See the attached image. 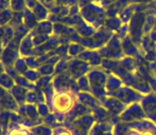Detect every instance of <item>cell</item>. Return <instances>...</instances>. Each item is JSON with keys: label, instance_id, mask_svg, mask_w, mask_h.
I'll use <instances>...</instances> for the list:
<instances>
[{"label": "cell", "instance_id": "20", "mask_svg": "<svg viewBox=\"0 0 156 135\" xmlns=\"http://www.w3.org/2000/svg\"><path fill=\"white\" fill-rule=\"evenodd\" d=\"M123 25L120 20L119 17H111V18H106L104 22V27L106 28L107 30H109L113 33H116L118 30L120 29V27Z\"/></svg>", "mask_w": 156, "mask_h": 135}, {"label": "cell", "instance_id": "46", "mask_svg": "<svg viewBox=\"0 0 156 135\" xmlns=\"http://www.w3.org/2000/svg\"><path fill=\"white\" fill-rule=\"evenodd\" d=\"M25 2H26V8L32 10V8L36 5V3L38 1H37V0H25Z\"/></svg>", "mask_w": 156, "mask_h": 135}, {"label": "cell", "instance_id": "23", "mask_svg": "<svg viewBox=\"0 0 156 135\" xmlns=\"http://www.w3.org/2000/svg\"><path fill=\"white\" fill-rule=\"evenodd\" d=\"M15 79L12 78L10 75H8L6 73L2 74L0 76V87H2L3 89H5L6 91L10 92L13 88L15 87Z\"/></svg>", "mask_w": 156, "mask_h": 135}, {"label": "cell", "instance_id": "29", "mask_svg": "<svg viewBox=\"0 0 156 135\" xmlns=\"http://www.w3.org/2000/svg\"><path fill=\"white\" fill-rule=\"evenodd\" d=\"M13 67H14V69L16 70V72L19 75H23V74L29 70V67H28L27 62H26L23 57H19L18 59L15 61V64H13Z\"/></svg>", "mask_w": 156, "mask_h": 135}, {"label": "cell", "instance_id": "49", "mask_svg": "<svg viewBox=\"0 0 156 135\" xmlns=\"http://www.w3.org/2000/svg\"><path fill=\"white\" fill-rule=\"evenodd\" d=\"M149 36H150L151 40H152L154 43H156V31H155V30H153V31L149 34Z\"/></svg>", "mask_w": 156, "mask_h": 135}, {"label": "cell", "instance_id": "5", "mask_svg": "<svg viewBox=\"0 0 156 135\" xmlns=\"http://www.w3.org/2000/svg\"><path fill=\"white\" fill-rule=\"evenodd\" d=\"M147 13H137L129 20V36L134 41L136 45L139 47L141 39L144 37V25L146 22Z\"/></svg>", "mask_w": 156, "mask_h": 135}, {"label": "cell", "instance_id": "36", "mask_svg": "<svg viewBox=\"0 0 156 135\" xmlns=\"http://www.w3.org/2000/svg\"><path fill=\"white\" fill-rule=\"evenodd\" d=\"M36 108H37V111H38V114L41 116V118H45L47 115H49L51 113L50 111V108L46 102H41V104H36Z\"/></svg>", "mask_w": 156, "mask_h": 135}, {"label": "cell", "instance_id": "41", "mask_svg": "<svg viewBox=\"0 0 156 135\" xmlns=\"http://www.w3.org/2000/svg\"><path fill=\"white\" fill-rule=\"evenodd\" d=\"M115 34L117 35L120 39H123L124 37L129 36V25H127V23H123Z\"/></svg>", "mask_w": 156, "mask_h": 135}, {"label": "cell", "instance_id": "45", "mask_svg": "<svg viewBox=\"0 0 156 135\" xmlns=\"http://www.w3.org/2000/svg\"><path fill=\"white\" fill-rule=\"evenodd\" d=\"M10 3L11 0H0V11L10 8Z\"/></svg>", "mask_w": 156, "mask_h": 135}, {"label": "cell", "instance_id": "24", "mask_svg": "<svg viewBox=\"0 0 156 135\" xmlns=\"http://www.w3.org/2000/svg\"><path fill=\"white\" fill-rule=\"evenodd\" d=\"M5 135H30V130L26 129L18 123H11L10 129Z\"/></svg>", "mask_w": 156, "mask_h": 135}, {"label": "cell", "instance_id": "34", "mask_svg": "<svg viewBox=\"0 0 156 135\" xmlns=\"http://www.w3.org/2000/svg\"><path fill=\"white\" fill-rule=\"evenodd\" d=\"M37 72L41 74V76H54V67L50 64H41L37 69Z\"/></svg>", "mask_w": 156, "mask_h": 135}, {"label": "cell", "instance_id": "17", "mask_svg": "<svg viewBox=\"0 0 156 135\" xmlns=\"http://www.w3.org/2000/svg\"><path fill=\"white\" fill-rule=\"evenodd\" d=\"M32 12L34 13V15L36 16V18L38 19V21H44L47 20L48 16H49V10L41 2H37L36 5L32 8Z\"/></svg>", "mask_w": 156, "mask_h": 135}, {"label": "cell", "instance_id": "38", "mask_svg": "<svg viewBox=\"0 0 156 135\" xmlns=\"http://www.w3.org/2000/svg\"><path fill=\"white\" fill-rule=\"evenodd\" d=\"M52 79H53V76H41V77L39 78V80L35 84H36V87L38 89H43L44 87L51 84Z\"/></svg>", "mask_w": 156, "mask_h": 135}, {"label": "cell", "instance_id": "21", "mask_svg": "<svg viewBox=\"0 0 156 135\" xmlns=\"http://www.w3.org/2000/svg\"><path fill=\"white\" fill-rule=\"evenodd\" d=\"M139 49H140V51H142L146 54L147 52H149V51L156 50V43H154L151 40L149 35H144V37H142V39H141V42H140Z\"/></svg>", "mask_w": 156, "mask_h": 135}, {"label": "cell", "instance_id": "8", "mask_svg": "<svg viewBox=\"0 0 156 135\" xmlns=\"http://www.w3.org/2000/svg\"><path fill=\"white\" fill-rule=\"evenodd\" d=\"M78 58L84 60V61L88 62L90 67H98L101 66V62H102V57L99 54L98 50H87L85 49L80 55L78 56Z\"/></svg>", "mask_w": 156, "mask_h": 135}, {"label": "cell", "instance_id": "37", "mask_svg": "<svg viewBox=\"0 0 156 135\" xmlns=\"http://www.w3.org/2000/svg\"><path fill=\"white\" fill-rule=\"evenodd\" d=\"M20 25H23V12H14L13 18L11 20V22L9 23V25H11V27L15 29V28Z\"/></svg>", "mask_w": 156, "mask_h": 135}, {"label": "cell", "instance_id": "56", "mask_svg": "<svg viewBox=\"0 0 156 135\" xmlns=\"http://www.w3.org/2000/svg\"><path fill=\"white\" fill-rule=\"evenodd\" d=\"M37 1H39V2H41V1H43V0H37Z\"/></svg>", "mask_w": 156, "mask_h": 135}, {"label": "cell", "instance_id": "42", "mask_svg": "<svg viewBox=\"0 0 156 135\" xmlns=\"http://www.w3.org/2000/svg\"><path fill=\"white\" fill-rule=\"evenodd\" d=\"M53 135H73L67 128L63 127V126H58V127L53 129Z\"/></svg>", "mask_w": 156, "mask_h": 135}, {"label": "cell", "instance_id": "48", "mask_svg": "<svg viewBox=\"0 0 156 135\" xmlns=\"http://www.w3.org/2000/svg\"><path fill=\"white\" fill-rule=\"evenodd\" d=\"M154 0H131V3H142V4H150Z\"/></svg>", "mask_w": 156, "mask_h": 135}, {"label": "cell", "instance_id": "15", "mask_svg": "<svg viewBox=\"0 0 156 135\" xmlns=\"http://www.w3.org/2000/svg\"><path fill=\"white\" fill-rule=\"evenodd\" d=\"M74 30H76V32L80 35L82 38L93 37V35L94 34V32H96V30H94L93 27H90L89 25H87V23L83 20V18H82V20L74 27Z\"/></svg>", "mask_w": 156, "mask_h": 135}, {"label": "cell", "instance_id": "32", "mask_svg": "<svg viewBox=\"0 0 156 135\" xmlns=\"http://www.w3.org/2000/svg\"><path fill=\"white\" fill-rule=\"evenodd\" d=\"M23 77L26 78V79H28L30 82H32V84H36L37 81L39 80V78L41 77V74L37 72V70H31L29 69L27 72H26L25 74H23Z\"/></svg>", "mask_w": 156, "mask_h": 135}, {"label": "cell", "instance_id": "14", "mask_svg": "<svg viewBox=\"0 0 156 135\" xmlns=\"http://www.w3.org/2000/svg\"><path fill=\"white\" fill-rule=\"evenodd\" d=\"M0 106H1L2 110L10 111V112H14V113H17L19 108V104H17L10 92L8 93L6 96H4L2 99H0Z\"/></svg>", "mask_w": 156, "mask_h": 135}, {"label": "cell", "instance_id": "57", "mask_svg": "<svg viewBox=\"0 0 156 135\" xmlns=\"http://www.w3.org/2000/svg\"><path fill=\"white\" fill-rule=\"evenodd\" d=\"M30 135H34V134H32V133H31V132H30Z\"/></svg>", "mask_w": 156, "mask_h": 135}, {"label": "cell", "instance_id": "16", "mask_svg": "<svg viewBox=\"0 0 156 135\" xmlns=\"http://www.w3.org/2000/svg\"><path fill=\"white\" fill-rule=\"evenodd\" d=\"M28 92H29V91H28L27 89L23 88V87H20V86H17V84H15L14 88L10 91L11 95L14 97V99L16 100V102L19 106L26 104V96H27Z\"/></svg>", "mask_w": 156, "mask_h": 135}, {"label": "cell", "instance_id": "28", "mask_svg": "<svg viewBox=\"0 0 156 135\" xmlns=\"http://www.w3.org/2000/svg\"><path fill=\"white\" fill-rule=\"evenodd\" d=\"M26 114H27V118H30L32 120H38L41 119V116L37 111L36 104H26Z\"/></svg>", "mask_w": 156, "mask_h": 135}, {"label": "cell", "instance_id": "26", "mask_svg": "<svg viewBox=\"0 0 156 135\" xmlns=\"http://www.w3.org/2000/svg\"><path fill=\"white\" fill-rule=\"evenodd\" d=\"M13 12L11 8H5V10L0 11V27H6L11 22L13 18Z\"/></svg>", "mask_w": 156, "mask_h": 135}, {"label": "cell", "instance_id": "43", "mask_svg": "<svg viewBox=\"0 0 156 135\" xmlns=\"http://www.w3.org/2000/svg\"><path fill=\"white\" fill-rule=\"evenodd\" d=\"M5 73L8 74V75H10L12 78H14V79H16V78L19 76V74L16 72V70L14 69V67H5Z\"/></svg>", "mask_w": 156, "mask_h": 135}, {"label": "cell", "instance_id": "2", "mask_svg": "<svg viewBox=\"0 0 156 135\" xmlns=\"http://www.w3.org/2000/svg\"><path fill=\"white\" fill-rule=\"evenodd\" d=\"M76 102V97L69 91H60L55 92L51 101L50 110L52 113L58 112L62 114H67L73 109Z\"/></svg>", "mask_w": 156, "mask_h": 135}, {"label": "cell", "instance_id": "54", "mask_svg": "<svg viewBox=\"0 0 156 135\" xmlns=\"http://www.w3.org/2000/svg\"><path fill=\"white\" fill-rule=\"evenodd\" d=\"M154 30L156 31V18H155V25H154Z\"/></svg>", "mask_w": 156, "mask_h": 135}, {"label": "cell", "instance_id": "30", "mask_svg": "<svg viewBox=\"0 0 156 135\" xmlns=\"http://www.w3.org/2000/svg\"><path fill=\"white\" fill-rule=\"evenodd\" d=\"M14 35H15V29L12 28L11 25H6L4 27V36L3 39H2V43H3V47L5 48L11 41L13 40L14 38Z\"/></svg>", "mask_w": 156, "mask_h": 135}, {"label": "cell", "instance_id": "4", "mask_svg": "<svg viewBox=\"0 0 156 135\" xmlns=\"http://www.w3.org/2000/svg\"><path fill=\"white\" fill-rule=\"evenodd\" d=\"M89 84H90V92L97 96H102L105 94L104 88L106 87V75L99 68H93L87 73Z\"/></svg>", "mask_w": 156, "mask_h": 135}, {"label": "cell", "instance_id": "40", "mask_svg": "<svg viewBox=\"0 0 156 135\" xmlns=\"http://www.w3.org/2000/svg\"><path fill=\"white\" fill-rule=\"evenodd\" d=\"M26 104H37V95L36 90L35 91H29L26 96Z\"/></svg>", "mask_w": 156, "mask_h": 135}, {"label": "cell", "instance_id": "13", "mask_svg": "<svg viewBox=\"0 0 156 135\" xmlns=\"http://www.w3.org/2000/svg\"><path fill=\"white\" fill-rule=\"evenodd\" d=\"M38 19L36 18L32 10L26 8L23 12V23L29 31H33L36 28V25H38Z\"/></svg>", "mask_w": 156, "mask_h": 135}, {"label": "cell", "instance_id": "18", "mask_svg": "<svg viewBox=\"0 0 156 135\" xmlns=\"http://www.w3.org/2000/svg\"><path fill=\"white\" fill-rule=\"evenodd\" d=\"M136 14V11H135V6H134L133 3H131L129 5H127L126 8H123L121 12L119 13L118 17L120 18L122 23H129V20L132 19V17Z\"/></svg>", "mask_w": 156, "mask_h": 135}, {"label": "cell", "instance_id": "35", "mask_svg": "<svg viewBox=\"0 0 156 135\" xmlns=\"http://www.w3.org/2000/svg\"><path fill=\"white\" fill-rule=\"evenodd\" d=\"M49 38H50L49 35H44V34L34 35V36H32V42L34 44V47H39V45H43L45 42H47Z\"/></svg>", "mask_w": 156, "mask_h": 135}, {"label": "cell", "instance_id": "39", "mask_svg": "<svg viewBox=\"0 0 156 135\" xmlns=\"http://www.w3.org/2000/svg\"><path fill=\"white\" fill-rule=\"evenodd\" d=\"M25 60H26V62H27L29 69H31V70H37L39 67H41V64H38V61H37V59H36L35 56L25 57Z\"/></svg>", "mask_w": 156, "mask_h": 135}, {"label": "cell", "instance_id": "27", "mask_svg": "<svg viewBox=\"0 0 156 135\" xmlns=\"http://www.w3.org/2000/svg\"><path fill=\"white\" fill-rule=\"evenodd\" d=\"M155 18H156L155 14H148V13H147L146 22H144V35H149L154 30Z\"/></svg>", "mask_w": 156, "mask_h": 135}, {"label": "cell", "instance_id": "44", "mask_svg": "<svg viewBox=\"0 0 156 135\" xmlns=\"http://www.w3.org/2000/svg\"><path fill=\"white\" fill-rule=\"evenodd\" d=\"M116 0H94V2L96 3H98L99 5L103 6V8H107L108 5H111V4H113L114 2H115Z\"/></svg>", "mask_w": 156, "mask_h": 135}, {"label": "cell", "instance_id": "10", "mask_svg": "<svg viewBox=\"0 0 156 135\" xmlns=\"http://www.w3.org/2000/svg\"><path fill=\"white\" fill-rule=\"evenodd\" d=\"M121 47H122V51L124 53V56L137 57L140 54L139 47L134 43V41L132 40L129 36H126L123 39H121Z\"/></svg>", "mask_w": 156, "mask_h": 135}, {"label": "cell", "instance_id": "58", "mask_svg": "<svg viewBox=\"0 0 156 135\" xmlns=\"http://www.w3.org/2000/svg\"><path fill=\"white\" fill-rule=\"evenodd\" d=\"M154 1H156V0H154Z\"/></svg>", "mask_w": 156, "mask_h": 135}, {"label": "cell", "instance_id": "33", "mask_svg": "<svg viewBox=\"0 0 156 135\" xmlns=\"http://www.w3.org/2000/svg\"><path fill=\"white\" fill-rule=\"evenodd\" d=\"M10 8L13 12H23L27 8L25 0H11Z\"/></svg>", "mask_w": 156, "mask_h": 135}, {"label": "cell", "instance_id": "3", "mask_svg": "<svg viewBox=\"0 0 156 135\" xmlns=\"http://www.w3.org/2000/svg\"><path fill=\"white\" fill-rule=\"evenodd\" d=\"M101 57L105 59H114L120 60L124 57V53L122 51L121 47V39L114 33L113 37L108 40V42L98 50Z\"/></svg>", "mask_w": 156, "mask_h": 135}, {"label": "cell", "instance_id": "7", "mask_svg": "<svg viewBox=\"0 0 156 135\" xmlns=\"http://www.w3.org/2000/svg\"><path fill=\"white\" fill-rule=\"evenodd\" d=\"M72 77L68 71L64 72L58 75H54L53 79H52V86H53L55 92H60V91H69L70 81H71Z\"/></svg>", "mask_w": 156, "mask_h": 135}, {"label": "cell", "instance_id": "31", "mask_svg": "<svg viewBox=\"0 0 156 135\" xmlns=\"http://www.w3.org/2000/svg\"><path fill=\"white\" fill-rule=\"evenodd\" d=\"M76 84L79 86V89H80L81 92H90V84H89L88 78H87V75L82 76V77L78 78L76 79Z\"/></svg>", "mask_w": 156, "mask_h": 135}, {"label": "cell", "instance_id": "52", "mask_svg": "<svg viewBox=\"0 0 156 135\" xmlns=\"http://www.w3.org/2000/svg\"><path fill=\"white\" fill-rule=\"evenodd\" d=\"M4 47H3V43H2V41H0V57H1V54H2V51H3Z\"/></svg>", "mask_w": 156, "mask_h": 135}, {"label": "cell", "instance_id": "19", "mask_svg": "<svg viewBox=\"0 0 156 135\" xmlns=\"http://www.w3.org/2000/svg\"><path fill=\"white\" fill-rule=\"evenodd\" d=\"M12 113L14 112H10V111H5V110H2L0 112V127L4 131V134H6V132L10 129Z\"/></svg>", "mask_w": 156, "mask_h": 135}, {"label": "cell", "instance_id": "53", "mask_svg": "<svg viewBox=\"0 0 156 135\" xmlns=\"http://www.w3.org/2000/svg\"><path fill=\"white\" fill-rule=\"evenodd\" d=\"M0 135H5V134H4V131L2 130L1 127H0Z\"/></svg>", "mask_w": 156, "mask_h": 135}, {"label": "cell", "instance_id": "55", "mask_svg": "<svg viewBox=\"0 0 156 135\" xmlns=\"http://www.w3.org/2000/svg\"><path fill=\"white\" fill-rule=\"evenodd\" d=\"M2 111V108H1V106H0V112H1Z\"/></svg>", "mask_w": 156, "mask_h": 135}, {"label": "cell", "instance_id": "47", "mask_svg": "<svg viewBox=\"0 0 156 135\" xmlns=\"http://www.w3.org/2000/svg\"><path fill=\"white\" fill-rule=\"evenodd\" d=\"M93 2H94V0H78V5L81 8H83V6L87 5V4L89 3H93Z\"/></svg>", "mask_w": 156, "mask_h": 135}, {"label": "cell", "instance_id": "12", "mask_svg": "<svg viewBox=\"0 0 156 135\" xmlns=\"http://www.w3.org/2000/svg\"><path fill=\"white\" fill-rule=\"evenodd\" d=\"M31 36L34 35H38V34H44V35H53V23L50 20H44V21H39L38 25H36L33 31L30 32Z\"/></svg>", "mask_w": 156, "mask_h": 135}, {"label": "cell", "instance_id": "11", "mask_svg": "<svg viewBox=\"0 0 156 135\" xmlns=\"http://www.w3.org/2000/svg\"><path fill=\"white\" fill-rule=\"evenodd\" d=\"M34 44L32 42V36L28 35L23 39L20 42V47H19V54L20 57H30V56H34Z\"/></svg>", "mask_w": 156, "mask_h": 135}, {"label": "cell", "instance_id": "9", "mask_svg": "<svg viewBox=\"0 0 156 135\" xmlns=\"http://www.w3.org/2000/svg\"><path fill=\"white\" fill-rule=\"evenodd\" d=\"M19 57H20V54H19L18 50L5 47L2 51L0 61L4 64V67H13V64Z\"/></svg>", "mask_w": 156, "mask_h": 135}, {"label": "cell", "instance_id": "22", "mask_svg": "<svg viewBox=\"0 0 156 135\" xmlns=\"http://www.w3.org/2000/svg\"><path fill=\"white\" fill-rule=\"evenodd\" d=\"M30 132L34 135H53V129L49 126L41 123L30 129Z\"/></svg>", "mask_w": 156, "mask_h": 135}, {"label": "cell", "instance_id": "50", "mask_svg": "<svg viewBox=\"0 0 156 135\" xmlns=\"http://www.w3.org/2000/svg\"><path fill=\"white\" fill-rule=\"evenodd\" d=\"M4 73H5V67H4V64L0 61V76H1L2 74H4Z\"/></svg>", "mask_w": 156, "mask_h": 135}, {"label": "cell", "instance_id": "25", "mask_svg": "<svg viewBox=\"0 0 156 135\" xmlns=\"http://www.w3.org/2000/svg\"><path fill=\"white\" fill-rule=\"evenodd\" d=\"M84 50L85 48L82 44L78 42H71L68 44V56L71 58H76Z\"/></svg>", "mask_w": 156, "mask_h": 135}, {"label": "cell", "instance_id": "51", "mask_svg": "<svg viewBox=\"0 0 156 135\" xmlns=\"http://www.w3.org/2000/svg\"><path fill=\"white\" fill-rule=\"evenodd\" d=\"M4 36V27H0V41H2Z\"/></svg>", "mask_w": 156, "mask_h": 135}, {"label": "cell", "instance_id": "1", "mask_svg": "<svg viewBox=\"0 0 156 135\" xmlns=\"http://www.w3.org/2000/svg\"><path fill=\"white\" fill-rule=\"evenodd\" d=\"M80 15L83 20L93 27L94 30H98L100 28L104 27V22L106 20V12L103 6L99 5L96 2L89 3L87 5L81 8Z\"/></svg>", "mask_w": 156, "mask_h": 135}, {"label": "cell", "instance_id": "6", "mask_svg": "<svg viewBox=\"0 0 156 135\" xmlns=\"http://www.w3.org/2000/svg\"><path fill=\"white\" fill-rule=\"evenodd\" d=\"M90 70V66L88 62L80 59V58H71L68 61V73L71 75L72 78L78 79L82 76L87 75Z\"/></svg>", "mask_w": 156, "mask_h": 135}]
</instances>
